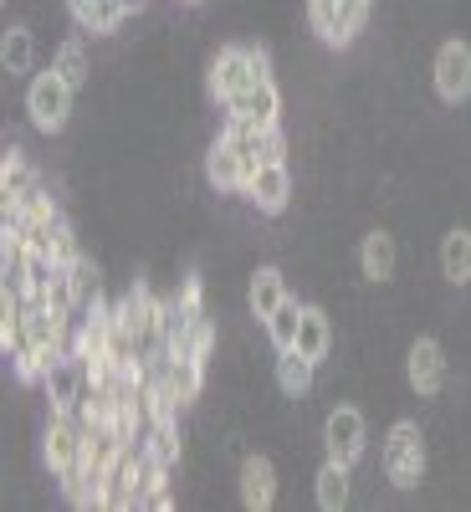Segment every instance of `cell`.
<instances>
[{"label": "cell", "instance_id": "cell-14", "mask_svg": "<svg viewBox=\"0 0 471 512\" xmlns=\"http://www.w3.org/2000/svg\"><path fill=\"white\" fill-rule=\"evenodd\" d=\"M226 118H251L262 128H277L282 123V88H277V77H256L246 93H236L226 103Z\"/></svg>", "mask_w": 471, "mask_h": 512}, {"label": "cell", "instance_id": "cell-15", "mask_svg": "<svg viewBox=\"0 0 471 512\" xmlns=\"http://www.w3.org/2000/svg\"><path fill=\"white\" fill-rule=\"evenodd\" d=\"M41 185H47V180L36 175L31 159H26V149L11 139V144H6V164H0V205H21V200H31Z\"/></svg>", "mask_w": 471, "mask_h": 512}, {"label": "cell", "instance_id": "cell-5", "mask_svg": "<svg viewBox=\"0 0 471 512\" xmlns=\"http://www.w3.org/2000/svg\"><path fill=\"white\" fill-rule=\"evenodd\" d=\"M374 11V0H308V26L323 47L344 52L364 36V21Z\"/></svg>", "mask_w": 471, "mask_h": 512}, {"label": "cell", "instance_id": "cell-7", "mask_svg": "<svg viewBox=\"0 0 471 512\" xmlns=\"http://www.w3.org/2000/svg\"><path fill=\"white\" fill-rule=\"evenodd\" d=\"M221 139L241 154V164H246V169H262V164L287 159L282 123H277V128H262V123H251V118H226V123H221Z\"/></svg>", "mask_w": 471, "mask_h": 512}, {"label": "cell", "instance_id": "cell-25", "mask_svg": "<svg viewBox=\"0 0 471 512\" xmlns=\"http://www.w3.org/2000/svg\"><path fill=\"white\" fill-rule=\"evenodd\" d=\"M303 308H308V303L287 297V303L262 323V328H267V338H272V349H297V323H303Z\"/></svg>", "mask_w": 471, "mask_h": 512}, {"label": "cell", "instance_id": "cell-16", "mask_svg": "<svg viewBox=\"0 0 471 512\" xmlns=\"http://www.w3.org/2000/svg\"><path fill=\"white\" fill-rule=\"evenodd\" d=\"M287 297H292V292H287L282 267H272V262H267V267H256V272H251V282H246V313H251L256 323H267V318L287 303Z\"/></svg>", "mask_w": 471, "mask_h": 512}, {"label": "cell", "instance_id": "cell-10", "mask_svg": "<svg viewBox=\"0 0 471 512\" xmlns=\"http://www.w3.org/2000/svg\"><path fill=\"white\" fill-rule=\"evenodd\" d=\"M241 200L256 210V216H282V210L292 205V169H287V159L251 169V180H246Z\"/></svg>", "mask_w": 471, "mask_h": 512}, {"label": "cell", "instance_id": "cell-18", "mask_svg": "<svg viewBox=\"0 0 471 512\" xmlns=\"http://www.w3.org/2000/svg\"><path fill=\"white\" fill-rule=\"evenodd\" d=\"M441 277L451 287H471V226H451L441 236Z\"/></svg>", "mask_w": 471, "mask_h": 512}, {"label": "cell", "instance_id": "cell-8", "mask_svg": "<svg viewBox=\"0 0 471 512\" xmlns=\"http://www.w3.org/2000/svg\"><path fill=\"white\" fill-rule=\"evenodd\" d=\"M431 88H436V98L451 103V108H461V103L471 98V41H461V36L441 41L436 62H431Z\"/></svg>", "mask_w": 471, "mask_h": 512}, {"label": "cell", "instance_id": "cell-21", "mask_svg": "<svg viewBox=\"0 0 471 512\" xmlns=\"http://www.w3.org/2000/svg\"><path fill=\"white\" fill-rule=\"evenodd\" d=\"M349 472H354V466H338V461H323V466H318V477H313V502H318L323 512H344V507H349V497H354Z\"/></svg>", "mask_w": 471, "mask_h": 512}, {"label": "cell", "instance_id": "cell-2", "mask_svg": "<svg viewBox=\"0 0 471 512\" xmlns=\"http://www.w3.org/2000/svg\"><path fill=\"white\" fill-rule=\"evenodd\" d=\"M425 466H431V446H425V425L420 420H395L390 436L379 446V472L390 487L410 492L425 482Z\"/></svg>", "mask_w": 471, "mask_h": 512}, {"label": "cell", "instance_id": "cell-1", "mask_svg": "<svg viewBox=\"0 0 471 512\" xmlns=\"http://www.w3.org/2000/svg\"><path fill=\"white\" fill-rule=\"evenodd\" d=\"M41 461H47L52 482L72 477L77 466L88 461V410L47 405V420H41Z\"/></svg>", "mask_w": 471, "mask_h": 512}, {"label": "cell", "instance_id": "cell-28", "mask_svg": "<svg viewBox=\"0 0 471 512\" xmlns=\"http://www.w3.org/2000/svg\"><path fill=\"white\" fill-rule=\"evenodd\" d=\"M175 6H195V0H175Z\"/></svg>", "mask_w": 471, "mask_h": 512}, {"label": "cell", "instance_id": "cell-19", "mask_svg": "<svg viewBox=\"0 0 471 512\" xmlns=\"http://www.w3.org/2000/svg\"><path fill=\"white\" fill-rule=\"evenodd\" d=\"M31 62H36V36H31L26 21H11L6 36H0V72L16 82V77L31 72Z\"/></svg>", "mask_w": 471, "mask_h": 512}, {"label": "cell", "instance_id": "cell-22", "mask_svg": "<svg viewBox=\"0 0 471 512\" xmlns=\"http://www.w3.org/2000/svg\"><path fill=\"white\" fill-rule=\"evenodd\" d=\"M333 344H338V333H333L328 313H323V308H303V323H297V349L323 364V359L333 354Z\"/></svg>", "mask_w": 471, "mask_h": 512}, {"label": "cell", "instance_id": "cell-24", "mask_svg": "<svg viewBox=\"0 0 471 512\" xmlns=\"http://www.w3.org/2000/svg\"><path fill=\"white\" fill-rule=\"evenodd\" d=\"M123 21H128V11H123V0H98L93 11H82V16H72V26L82 31V36H118L123 31Z\"/></svg>", "mask_w": 471, "mask_h": 512}, {"label": "cell", "instance_id": "cell-27", "mask_svg": "<svg viewBox=\"0 0 471 512\" xmlns=\"http://www.w3.org/2000/svg\"><path fill=\"white\" fill-rule=\"evenodd\" d=\"M62 6H67V16H82V11H93L98 0H62Z\"/></svg>", "mask_w": 471, "mask_h": 512}, {"label": "cell", "instance_id": "cell-11", "mask_svg": "<svg viewBox=\"0 0 471 512\" xmlns=\"http://www.w3.org/2000/svg\"><path fill=\"white\" fill-rule=\"evenodd\" d=\"M236 492H241L246 512H267L277 502V466H272V456L246 451L241 466H236Z\"/></svg>", "mask_w": 471, "mask_h": 512}, {"label": "cell", "instance_id": "cell-13", "mask_svg": "<svg viewBox=\"0 0 471 512\" xmlns=\"http://www.w3.org/2000/svg\"><path fill=\"white\" fill-rule=\"evenodd\" d=\"M395 272H400V246H395V236L384 231V226L364 231V241H359V277L374 282V287H390Z\"/></svg>", "mask_w": 471, "mask_h": 512}, {"label": "cell", "instance_id": "cell-20", "mask_svg": "<svg viewBox=\"0 0 471 512\" xmlns=\"http://www.w3.org/2000/svg\"><path fill=\"white\" fill-rule=\"evenodd\" d=\"M313 374H318V359H308L303 349H277V390L287 400H303L313 390Z\"/></svg>", "mask_w": 471, "mask_h": 512}, {"label": "cell", "instance_id": "cell-12", "mask_svg": "<svg viewBox=\"0 0 471 512\" xmlns=\"http://www.w3.org/2000/svg\"><path fill=\"white\" fill-rule=\"evenodd\" d=\"M200 175H205V185L216 190V195H241L246 180H251V169H246L241 154L216 134V139H210V149H205V159H200Z\"/></svg>", "mask_w": 471, "mask_h": 512}, {"label": "cell", "instance_id": "cell-3", "mask_svg": "<svg viewBox=\"0 0 471 512\" xmlns=\"http://www.w3.org/2000/svg\"><path fill=\"white\" fill-rule=\"evenodd\" d=\"M256 77H272V57L267 47H246V41H231V47H221L216 57H210V72H205V93L210 103H231L236 93H246Z\"/></svg>", "mask_w": 471, "mask_h": 512}, {"label": "cell", "instance_id": "cell-23", "mask_svg": "<svg viewBox=\"0 0 471 512\" xmlns=\"http://www.w3.org/2000/svg\"><path fill=\"white\" fill-rule=\"evenodd\" d=\"M67 272H72V292H77V318H82L88 308H98V303H103V267L93 262L88 251H82V256H77V262H72Z\"/></svg>", "mask_w": 471, "mask_h": 512}, {"label": "cell", "instance_id": "cell-9", "mask_svg": "<svg viewBox=\"0 0 471 512\" xmlns=\"http://www.w3.org/2000/svg\"><path fill=\"white\" fill-rule=\"evenodd\" d=\"M446 349H441V338L431 333H420L410 338V349H405V384L420 395V400H436L446 390Z\"/></svg>", "mask_w": 471, "mask_h": 512}, {"label": "cell", "instance_id": "cell-26", "mask_svg": "<svg viewBox=\"0 0 471 512\" xmlns=\"http://www.w3.org/2000/svg\"><path fill=\"white\" fill-rule=\"evenodd\" d=\"M149 6H154V0H123L128 16H149Z\"/></svg>", "mask_w": 471, "mask_h": 512}, {"label": "cell", "instance_id": "cell-17", "mask_svg": "<svg viewBox=\"0 0 471 512\" xmlns=\"http://www.w3.org/2000/svg\"><path fill=\"white\" fill-rule=\"evenodd\" d=\"M52 67L62 72V82H72V88L82 93V88H93V47H88V36L82 31H72V36H62L57 41V52H52Z\"/></svg>", "mask_w": 471, "mask_h": 512}, {"label": "cell", "instance_id": "cell-6", "mask_svg": "<svg viewBox=\"0 0 471 512\" xmlns=\"http://www.w3.org/2000/svg\"><path fill=\"white\" fill-rule=\"evenodd\" d=\"M364 446H369L364 410H359V405H333V410L323 415V461L359 466V461H364Z\"/></svg>", "mask_w": 471, "mask_h": 512}, {"label": "cell", "instance_id": "cell-4", "mask_svg": "<svg viewBox=\"0 0 471 512\" xmlns=\"http://www.w3.org/2000/svg\"><path fill=\"white\" fill-rule=\"evenodd\" d=\"M72 113H77V88L62 82L57 67L36 72L26 82V118H31L36 134H62V128L72 123Z\"/></svg>", "mask_w": 471, "mask_h": 512}]
</instances>
